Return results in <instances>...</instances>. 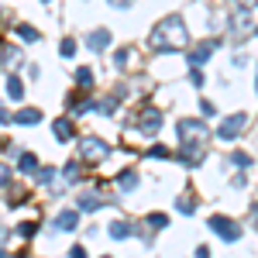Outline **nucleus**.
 <instances>
[{
  "label": "nucleus",
  "mask_w": 258,
  "mask_h": 258,
  "mask_svg": "<svg viewBox=\"0 0 258 258\" xmlns=\"http://www.w3.org/2000/svg\"><path fill=\"white\" fill-rule=\"evenodd\" d=\"M0 258H7V255H4V251H0Z\"/></svg>",
  "instance_id": "nucleus-23"
},
{
  "label": "nucleus",
  "mask_w": 258,
  "mask_h": 258,
  "mask_svg": "<svg viewBox=\"0 0 258 258\" xmlns=\"http://www.w3.org/2000/svg\"><path fill=\"white\" fill-rule=\"evenodd\" d=\"M110 234H114V241L127 238V234H131V224H124V220H114V224H110Z\"/></svg>",
  "instance_id": "nucleus-13"
},
{
  "label": "nucleus",
  "mask_w": 258,
  "mask_h": 258,
  "mask_svg": "<svg viewBox=\"0 0 258 258\" xmlns=\"http://www.w3.org/2000/svg\"><path fill=\"white\" fill-rule=\"evenodd\" d=\"M210 227L217 231V234H224V241H238V224H231V220H224V217H214L210 220Z\"/></svg>",
  "instance_id": "nucleus-5"
},
{
  "label": "nucleus",
  "mask_w": 258,
  "mask_h": 258,
  "mask_svg": "<svg viewBox=\"0 0 258 258\" xmlns=\"http://www.w3.org/2000/svg\"><path fill=\"white\" fill-rule=\"evenodd\" d=\"M135 0H110V7H131Z\"/></svg>",
  "instance_id": "nucleus-20"
},
{
  "label": "nucleus",
  "mask_w": 258,
  "mask_h": 258,
  "mask_svg": "<svg viewBox=\"0 0 258 258\" xmlns=\"http://www.w3.org/2000/svg\"><path fill=\"white\" fill-rule=\"evenodd\" d=\"M244 120H248L244 114H231V117H224V124H220L217 135H220L224 141H227V138H238L241 131H244Z\"/></svg>",
  "instance_id": "nucleus-2"
},
{
  "label": "nucleus",
  "mask_w": 258,
  "mask_h": 258,
  "mask_svg": "<svg viewBox=\"0 0 258 258\" xmlns=\"http://www.w3.org/2000/svg\"><path fill=\"white\" fill-rule=\"evenodd\" d=\"M255 35H258V31H255Z\"/></svg>",
  "instance_id": "nucleus-25"
},
{
  "label": "nucleus",
  "mask_w": 258,
  "mask_h": 258,
  "mask_svg": "<svg viewBox=\"0 0 258 258\" xmlns=\"http://www.w3.org/2000/svg\"><path fill=\"white\" fill-rule=\"evenodd\" d=\"M55 227H59V231H73V227H76V214H73V210L59 214V217H55Z\"/></svg>",
  "instance_id": "nucleus-11"
},
{
  "label": "nucleus",
  "mask_w": 258,
  "mask_h": 258,
  "mask_svg": "<svg viewBox=\"0 0 258 258\" xmlns=\"http://www.w3.org/2000/svg\"><path fill=\"white\" fill-rule=\"evenodd\" d=\"M59 52H62V59H73V55H76V41H73V38H66V41L59 45Z\"/></svg>",
  "instance_id": "nucleus-16"
},
{
  "label": "nucleus",
  "mask_w": 258,
  "mask_h": 258,
  "mask_svg": "<svg viewBox=\"0 0 258 258\" xmlns=\"http://www.w3.org/2000/svg\"><path fill=\"white\" fill-rule=\"evenodd\" d=\"M179 138L186 145L193 138H203V120H179Z\"/></svg>",
  "instance_id": "nucleus-4"
},
{
  "label": "nucleus",
  "mask_w": 258,
  "mask_h": 258,
  "mask_svg": "<svg viewBox=\"0 0 258 258\" xmlns=\"http://www.w3.org/2000/svg\"><path fill=\"white\" fill-rule=\"evenodd\" d=\"M255 90H258V76H255Z\"/></svg>",
  "instance_id": "nucleus-22"
},
{
  "label": "nucleus",
  "mask_w": 258,
  "mask_h": 258,
  "mask_svg": "<svg viewBox=\"0 0 258 258\" xmlns=\"http://www.w3.org/2000/svg\"><path fill=\"white\" fill-rule=\"evenodd\" d=\"M86 45H90L93 52H103V48L110 45V31H107V28H97V31H90V35H86Z\"/></svg>",
  "instance_id": "nucleus-6"
},
{
  "label": "nucleus",
  "mask_w": 258,
  "mask_h": 258,
  "mask_svg": "<svg viewBox=\"0 0 258 258\" xmlns=\"http://www.w3.org/2000/svg\"><path fill=\"white\" fill-rule=\"evenodd\" d=\"M18 35H21L24 41H38V38H41V35L35 31V28H31V24H21V28H18Z\"/></svg>",
  "instance_id": "nucleus-15"
},
{
  "label": "nucleus",
  "mask_w": 258,
  "mask_h": 258,
  "mask_svg": "<svg viewBox=\"0 0 258 258\" xmlns=\"http://www.w3.org/2000/svg\"><path fill=\"white\" fill-rule=\"evenodd\" d=\"M83 155H86V159H103V155H107V145L100 138H86L83 141Z\"/></svg>",
  "instance_id": "nucleus-7"
},
{
  "label": "nucleus",
  "mask_w": 258,
  "mask_h": 258,
  "mask_svg": "<svg viewBox=\"0 0 258 258\" xmlns=\"http://www.w3.org/2000/svg\"><path fill=\"white\" fill-rule=\"evenodd\" d=\"M241 4H255V0H241Z\"/></svg>",
  "instance_id": "nucleus-21"
},
{
  "label": "nucleus",
  "mask_w": 258,
  "mask_h": 258,
  "mask_svg": "<svg viewBox=\"0 0 258 258\" xmlns=\"http://www.w3.org/2000/svg\"><path fill=\"white\" fill-rule=\"evenodd\" d=\"M55 138H59V141H69V138H73V124H69V120H55Z\"/></svg>",
  "instance_id": "nucleus-12"
},
{
  "label": "nucleus",
  "mask_w": 258,
  "mask_h": 258,
  "mask_svg": "<svg viewBox=\"0 0 258 258\" xmlns=\"http://www.w3.org/2000/svg\"><path fill=\"white\" fill-rule=\"evenodd\" d=\"M35 165H38V162L31 159V155H24V159H21V169H24V172H35Z\"/></svg>",
  "instance_id": "nucleus-19"
},
{
  "label": "nucleus",
  "mask_w": 258,
  "mask_h": 258,
  "mask_svg": "<svg viewBox=\"0 0 258 258\" xmlns=\"http://www.w3.org/2000/svg\"><path fill=\"white\" fill-rule=\"evenodd\" d=\"M159 124H162V114L155 110V107H148L145 114H141V135H159Z\"/></svg>",
  "instance_id": "nucleus-3"
},
{
  "label": "nucleus",
  "mask_w": 258,
  "mask_h": 258,
  "mask_svg": "<svg viewBox=\"0 0 258 258\" xmlns=\"http://www.w3.org/2000/svg\"><path fill=\"white\" fill-rule=\"evenodd\" d=\"M76 83L80 86H93V73L90 69H76Z\"/></svg>",
  "instance_id": "nucleus-17"
},
{
  "label": "nucleus",
  "mask_w": 258,
  "mask_h": 258,
  "mask_svg": "<svg viewBox=\"0 0 258 258\" xmlns=\"http://www.w3.org/2000/svg\"><path fill=\"white\" fill-rule=\"evenodd\" d=\"M214 48H217V41H203L200 48H193V52H189V62H193V66H203V62L210 59V52H214Z\"/></svg>",
  "instance_id": "nucleus-8"
},
{
  "label": "nucleus",
  "mask_w": 258,
  "mask_h": 258,
  "mask_svg": "<svg viewBox=\"0 0 258 258\" xmlns=\"http://www.w3.org/2000/svg\"><path fill=\"white\" fill-rule=\"evenodd\" d=\"M169 41H176V48H182L186 45V24H182V18H165L155 28V35H152V48L155 52H172V45Z\"/></svg>",
  "instance_id": "nucleus-1"
},
{
  "label": "nucleus",
  "mask_w": 258,
  "mask_h": 258,
  "mask_svg": "<svg viewBox=\"0 0 258 258\" xmlns=\"http://www.w3.org/2000/svg\"><path fill=\"white\" fill-rule=\"evenodd\" d=\"M38 120H41V110H38V107H24V110H18L14 124H38Z\"/></svg>",
  "instance_id": "nucleus-9"
},
{
  "label": "nucleus",
  "mask_w": 258,
  "mask_h": 258,
  "mask_svg": "<svg viewBox=\"0 0 258 258\" xmlns=\"http://www.w3.org/2000/svg\"><path fill=\"white\" fill-rule=\"evenodd\" d=\"M7 93H11V97H14V100H21V93H24V86H21V80H18V76H14V73L7 76Z\"/></svg>",
  "instance_id": "nucleus-14"
},
{
  "label": "nucleus",
  "mask_w": 258,
  "mask_h": 258,
  "mask_svg": "<svg viewBox=\"0 0 258 258\" xmlns=\"http://www.w3.org/2000/svg\"><path fill=\"white\" fill-rule=\"evenodd\" d=\"M251 28V18H248V11H238L234 18H231V31H248Z\"/></svg>",
  "instance_id": "nucleus-10"
},
{
  "label": "nucleus",
  "mask_w": 258,
  "mask_h": 258,
  "mask_svg": "<svg viewBox=\"0 0 258 258\" xmlns=\"http://www.w3.org/2000/svg\"><path fill=\"white\" fill-rule=\"evenodd\" d=\"M135 172H131V169H127V172H120V189H135Z\"/></svg>",
  "instance_id": "nucleus-18"
},
{
  "label": "nucleus",
  "mask_w": 258,
  "mask_h": 258,
  "mask_svg": "<svg viewBox=\"0 0 258 258\" xmlns=\"http://www.w3.org/2000/svg\"><path fill=\"white\" fill-rule=\"evenodd\" d=\"M45 4H48V0H45Z\"/></svg>",
  "instance_id": "nucleus-24"
}]
</instances>
